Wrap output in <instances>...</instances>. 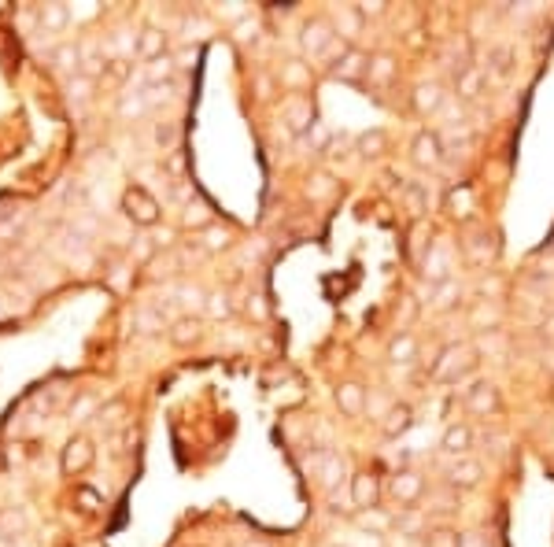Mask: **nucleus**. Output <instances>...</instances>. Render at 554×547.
<instances>
[{
	"label": "nucleus",
	"mask_w": 554,
	"mask_h": 547,
	"mask_svg": "<svg viewBox=\"0 0 554 547\" xmlns=\"http://www.w3.org/2000/svg\"><path fill=\"white\" fill-rule=\"evenodd\" d=\"M459 540H462V533H454L447 525H440L429 533V547H459Z\"/></svg>",
	"instance_id": "26"
},
{
	"label": "nucleus",
	"mask_w": 554,
	"mask_h": 547,
	"mask_svg": "<svg viewBox=\"0 0 554 547\" xmlns=\"http://www.w3.org/2000/svg\"><path fill=\"white\" fill-rule=\"evenodd\" d=\"M411 422H414L411 407H406V404H396V407H388L381 429H384V437H388V440H396V437H403V433L411 429Z\"/></svg>",
	"instance_id": "13"
},
{
	"label": "nucleus",
	"mask_w": 554,
	"mask_h": 547,
	"mask_svg": "<svg viewBox=\"0 0 554 547\" xmlns=\"http://www.w3.org/2000/svg\"><path fill=\"white\" fill-rule=\"evenodd\" d=\"M207 245L211 248H225V245H230V233H225V230H211L207 233Z\"/></svg>",
	"instance_id": "34"
},
{
	"label": "nucleus",
	"mask_w": 554,
	"mask_h": 547,
	"mask_svg": "<svg viewBox=\"0 0 554 547\" xmlns=\"http://www.w3.org/2000/svg\"><path fill=\"white\" fill-rule=\"evenodd\" d=\"M89 411H93V399H78L71 414H89Z\"/></svg>",
	"instance_id": "40"
},
{
	"label": "nucleus",
	"mask_w": 554,
	"mask_h": 547,
	"mask_svg": "<svg viewBox=\"0 0 554 547\" xmlns=\"http://www.w3.org/2000/svg\"><path fill=\"white\" fill-rule=\"evenodd\" d=\"M104 71H107V82H115V86H119V82H126V74H129V67H126L122 59H111V63H104Z\"/></svg>",
	"instance_id": "29"
},
{
	"label": "nucleus",
	"mask_w": 554,
	"mask_h": 547,
	"mask_svg": "<svg viewBox=\"0 0 554 547\" xmlns=\"http://www.w3.org/2000/svg\"><path fill=\"white\" fill-rule=\"evenodd\" d=\"M348 52H351V45H348L344 37H333V45H329V48H325V52H322L318 59H322V63H325V67H329V71H333V67H336V63H340V59H344Z\"/></svg>",
	"instance_id": "25"
},
{
	"label": "nucleus",
	"mask_w": 554,
	"mask_h": 547,
	"mask_svg": "<svg viewBox=\"0 0 554 547\" xmlns=\"http://www.w3.org/2000/svg\"><path fill=\"white\" fill-rule=\"evenodd\" d=\"M318 474H322L325 485H336V481L344 477V459H340V455H325L318 462Z\"/></svg>",
	"instance_id": "24"
},
{
	"label": "nucleus",
	"mask_w": 554,
	"mask_h": 547,
	"mask_svg": "<svg viewBox=\"0 0 554 547\" xmlns=\"http://www.w3.org/2000/svg\"><path fill=\"white\" fill-rule=\"evenodd\" d=\"M336 404H340V411H344L348 418H358L366 411V389H363V384H355V381H344L336 389Z\"/></svg>",
	"instance_id": "11"
},
{
	"label": "nucleus",
	"mask_w": 554,
	"mask_h": 547,
	"mask_svg": "<svg viewBox=\"0 0 554 547\" xmlns=\"http://www.w3.org/2000/svg\"><path fill=\"white\" fill-rule=\"evenodd\" d=\"M89 462H93V447H89V440H71V444H67V452H63V470H67V474H81Z\"/></svg>",
	"instance_id": "15"
},
{
	"label": "nucleus",
	"mask_w": 554,
	"mask_h": 547,
	"mask_svg": "<svg viewBox=\"0 0 554 547\" xmlns=\"http://www.w3.org/2000/svg\"><path fill=\"white\" fill-rule=\"evenodd\" d=\"M336 192V182H333V174H311V182H307V196L311 200H329Z\"/></svg>",
	"instance_id": "21"
},
{
	"label": "nucleus",
	"mask_w": 554,
	"mask_h": 547,
	"mask_svg": "<svg viewBox=\"0 0 554 547\" xmlns=\"http://www.w3.org/2000/svg\"><path fill=\"white\" fill-rule=\"evenodd\" d=\"M459 93H462V96H477V93H481V71H477V67H466V71L459 74Z\"/></svg>",
	"instance_id": "27"
},
{
	"label": "nucleus",
	"mask_w": 554,
	"mask_h": 547,
	"mask_svg": "<svg viewBox=\"0 0 554 547\" xmlns=\"http://www.w3.org/2000/svg\"><path fill=\"white\" fill-rule=\"evenodd\" d=\"M411 155H414V163H418V167H436L440 159H444V144H440L436 134L421 130V134L411 141Z\"/></svg>",
	"instance_id": "5"
},
{
	"label": "nucleus",
	"mask_w": 554,
	"mask_h": 547,
	"mask_svg": "<svg viewBox=\"0 0 554 547\" xmlns=\"http://www.w3.org/2000/svg\"><path fill=\"white\" fill-rule=\"evenodd\" d=\"M388 355H392V363H411L414 355H418V344H414V336H396L392 341V348H388Z\"/></svg>",
	"instance_id": "23"
},
{
	"label": "nucleus",
	"mask_w": 554,
	"mask_h": 547,
	"mask_svg": "<svg viewBox=\"0 0 554 547\" xmlns=\"http://www.w3.org/2000/svg\"><path fill=\"white\" fill-rule=\"evenodd\" d=\"M248 314H255V318H266V314H270L266 303H263V296H252V300H248Z\"/></svg>",
	"instance_id": "36"
},
{
	"label": "nucleus",
	"mask_w": 554,
	"mask_h": 547,
	"mask_svg": "<svg viewBox=\"0 0 554 547\" xmlns=\"http://www.w3.org/2000/svg\"><path fill=\"white\" fill-rule=\"evenodd\" d=\"M155 141H159V144H174V141H177V130H174V126H163V122H159V126H155Z\"/></svg>",
	"instance_id": "33"
},
{
	"label": "nucleus",
	"mask_w": 554,
	"mask_h": 547,
	"mask_svg": "<svg viewBox=\"0 0 554 547\" xmlns=\"http://www.w3.org/2000/svg\"><path fill=\"white\" fill-rule=\"evenodd\" d=\"M207 307H211V314H215V318H225V314H230V296H225V293L211 296V303H207Z\"/></svg>",
	"instance_id": "30"
},
{
	"label": "nucleus",
	"mask_w": 554,
	"mask_h": 547,
	"mask_svg": "<svg viewBox=\"0 0 554 547\" xmlns=\"http://www.w3.org/2000/svg\"><path fill=\"white\" fill-rule=\"evenodd\" d=\"M170 71H174V63L163 56V59H155L152 63V82H159V78H170Z\"/></svg>",
	"instance_id": "32"
},
{
	"label": "nucleus",
	"mask_w": 554,
	"mask_h": 547,
	"mask_svg": "<svg viewBox=\"0 0 554 547\" xmlns=\"http://www.w3.org/2000/svg\"><path fill=\"white\" fill-rule=\"evenodd\" d=\"M492 63H495V71H507L510 63H507V52H502V48H495L492 52Z\"/></svg>",
	"instance_id": "38"
},
{
	"label": "nucleus",
	"mask_w": 554,
	"mask_h": 547,
	"mask_svg": "<svg viewBox=\"0 0 554 547\" xmlns=\"http://www.w3.org/2000/svg\"><path fill=\"white\" fill-rule=\"evenodd\" d=\"M0 547H11V543H8V540H0Z\"/></svg>",
	"instance_id": "43"
},
{
	"label": "nucleus",
	"mask_w": 554,
	"mask_h": 547,
	"mask_svg": "<svg viewBox=\"0 0 554 547\" xmlns=\"http://www.w3.org/2000/svg\"><path fill=\"white\" fill-rule=\"evenodd\" d=\"M137 48H141V56H144V59H152V63H155V59H163V48H167V37H163L159 30H144V34H141V45H137Z\"/></svg>",
	"instance_id": "20"
},
{
	"label": "nucleus",
	"mask_w": 554,
	"mask_h": 547,
	"mask_svg": "<svg viewBox=\"0 0 554 547\" xmlns=\"http://www.w3.org/2000/svg\"><path fill=\"white\" fill-rule=\"evenodd\" d=\"M56 63H59V67H67V71L78 67V48H71V45L59 48V52H56Z\"/></svg>",
	"instance_id": "31"
},
{
	"label": "nucleus",
	"mask_w": 554,
	"mask_h": 547,
	"mask_svg": "<svg viewBox=\"0 0 554 547\" xmlns=\"http://www.w3.org/2000/svg\"><path fill=\"white\" fill-rule=\"evenodd\" d=\"M473 366H477V351L473 348H469V344H451L444 355H440V363L432 366V377L436 381H459Z\"/></svg>",
	"instance_id": "1"
},
{
	"label": "nucleus",
	"mask_w": 554,
	"mask_h": 547,
	"mask_svg": "<svg viewBox=\"0 0 554 547\" xmlns=\"http://www.w3.org/2000/svg\"><path fill=\"white\" fill-rule=\"evenodd\" d=\"M481 477H484V466L477 459H459L454 470H451V485L454 488H477Z\"/></svg>",
	"instance_id": "12"
},
{
	"label": "nucleus",
	"mask_w": 554,
	"mask_h": 547,
	"mask_svg": "<svg viewBox=\"0 0 554 547\" xmlns=\"http://www.w3.org/2000/svg\"><path fill=\"white\" fill-rule=\"evenodd\" d=\"M440 104H444V93H440V86H436V82H429V86H418V89H414V107L421 111V115H429V111H436Z\"/></svg>",
	"instance_id": "18"
},
{
	"label": "nucleus",
	"mask_w": 554,
	"mask_h": 547,
	"mask_svg": "<svg viewBox=\"0 0 554 547\" xmlns=\"http://www.w3.org/2000/svg\"><path fill=\"white\" fill-rule=\"evenodd\" d=\"M89 86H93L89 78H78V82L71 86V93H74V96H89Z\"/></svg>",
	"instance_id": "37"
},
{
	"label": "nucleus",
	"mask_w": 554,
	"mask_h": 547,
	"mask_svg": "<svg viewBox=\"0 0 554 547\" xmlns=\"http://www.w3.org/2000/svg\"><path fill=\"white\" fill-rule=\"evenodd\" d=\"M122 204H126V211H129V218H134V222H144V226H148V222L159 218V204L144 189H126V200Z\"/></svg>",
	"instance_id": "6"
},
{
	"label": "nucleus",
	"mask_w": 554,
	"mask_h": 547,
	"mask_svg": "<svg viewBox=\"0 0 554 547\" xmlns=\"http://www.w3.org/2000/svg\"><path fill=\"white\" fill-rule=\"evenodd\" d=\"M281 115H285V122L292 126V130H307V126H314V107H311L307 96H292V100H285Z\"/></svg>",
	"instance_id": "10"
},
{
	"label": "nucleus",
	"mask_w": 554,
	"mask_h": 547,
	"mask_svg": "<svg viewBox=\"0 0 554 547\" xmlns=\"http://www.w3.org/2000/svg\"><path fill=\"white\" fill-rule=\"evenodd\" d=\"M351 503L358 510H373V507L381 503V485H377V477H373L370 470L351 477Z\"/></svg>",
	"instance_id": "3"
},
{
	"label": "nucleus",
	"mask_w": 554,
	"mask_h": 547,
	"mask_svg": "<svg viewBox=\"0 0 554 547\" xmlns=\"http://www.w3.org/2000/svg\"><path fill=\"white\" fill-rule=\"evenodd\" d=\"M333 74L340 78V82H363V78L370 74V56L358 52V48H351V52L333 67Z\"/></svg>",
	"instance_id": "8"
},
{
	"label": "nucleus",
	"mask_w": 554,
	"mask_h": 547,
	"mask_svg": "<svg viewBox=\"0 0 554 547\" xmlns=\"http://www.w3.org/2000/svg\"><path fill=\"white\" fill-rule=\"evenodd\" d=\"M466 407L473 411V414H481V418L495 414V411H499V392H495V384H488V381H477L473 389L466 392Z\"/></svg>",
	"instance_id": "7"
},
{
	"label": "nucleus",
	"mask_w": 554,
	"mask_h": 547,
	"mask_svg": "<svg viewBox=\"0 0 554 547\" xmlns=\"http://www.w3.org/2000/svg\"><path fill=\"white\" fill-rule=\"evenodd\" d=\"M392 500L399 503V507H414L418 500H421V492H425V481H421L414 470H399L396 477H392Z\"/></svg>",
	"instance_id": "2"
},
{
	"label": "nucleus",
	"mask_w": 554,
	"mask_h": 547,
	"mask_svg": "<svg viewBox=\"0 0 554 547\" xmlns=\"http://www.w3.org/2000/svg\"><path fill=\"white\" fill-rule=\"evenodd\" d=\"M281 86L288 89V93H300V89H307L314 82V71H311V63H300V59H288V63H281Z\"/></svg>",
	"instance_id": "9"
},
{
	"label": "nucleus",
	"mask_w": 554,
	"mask_h": 547,
	"mask_svg": "<svg viewBox=\"0 0 554 547\" xmlns=\"http://www.w3.org/2000/svg\"><path fill=\"white\" fill-rule=\"evenodd\" d=\"M63 19H67V11H63V8H45V23L48 26H63Z\"/></svg>",
	"instance_id": "35"
},
{
	"label": "nucleus",
	"mask_w": 554,
	"mask_h": 547,
	"mask_svg": "<svg viewBox=\"0 0 554 547\" xmlns=\"http://www.w3.org/2000/svg\"><path fill=\"white\" fill-rule=\"evenodd\" d=\"M370 78H373V82H392V78H396V59L388 52L373 56L370 59Z\"/></svg>",
	"instance_id": "22"
},
{
	"label": "nucleus",
	"mask_w": 554,
	"mask_h": 547,
	"mask_svg": "<svg viewBox=\"0 0 554 547\" xmlns=\"http://www.w3.org/2000/svg\"><path fill=\"white\" fill-rule=\"evenodd\" d=\"M134 326H137L141 333H155V329H163V322H159L155 311H137V314H134Z\"/></svg>",
	"instance_id": "28"
},
{
	"label": "nucleus",
	"mask_w": 554,
	"mask_h": 547,
	"mask_svg": "<svg viewBox=\"0 0 554 547\" xmlns=\"http://www.w3.org/2000/svg\"><path fill=\"white\" fill-rule=\"evenodd\" d=\"M63 547H71V543H63Z\"/></svg>",
	"instance_id": "45"
},
{
	"label": "nucleus",
	"mask_w": 554,
	"mask_h": 547,
	"mask_svg": "<svg viewBox=\"0 0 554 547\" xmlns=\"http://www.w3.org/2000/svg\"><path fill=\"white\" fill-rule=\"evenodd\" d=\"M333 37H336V34H333V26H329V23H325V19H311V23H303L300 45H303L311 56H322L325 48L333 45Z\"/></svg>",
	"instance_id": "4"
},
{
	"label": "nucleus",
	"mask_w": 554,
	"mask_h": 547,
	"mask_svg": "<svg viewBox=\"0 0 554 547\" xmlns=\"http://www.w3.org/2000/svg\"><path fill=\"white\" fill-rule=\"evenodd\" d=\"M78 495H81V503H89V510L96 507V495H93V492H78Z\"/></svg>",
	"instance_id": "42"
},
{
	"label": "nucleus",
	"mask_w": 554,
	"mask_h": 547,
	"mask_svg": "<svg viewBox=\"0 0 554 547\" xmlns=\"http://www.w3.org/2000/svg\"><path fill=\"white\" fill-rule=\"evenodd\" d=\"M388 148H392V137H388L384 130H370L358 137V152L363 155H384Z\"/></svg>",
	"instance_id": "19"
},
{
	"label": "nucleus",
	"mask_w": 554,
	"mask_h": 547,
	"mask_svg": "<svg viewBox=\"0 0 554 547\" xmlns=\"http://www.w3.org/2000/svg\"><path fill=\"white\" fill-rule=\"evenodd\" d=\"M200 322L196 318H182V322H174V329H170V341L177 344V348H189V344H196L200 341Z\"/></svg>",
	"instance_id": "17"
},
{
	"label": "nucleus",
	"mask_w": 554,
	"mask_h": 547,
	"mask_svg": "<svg viewBox=\"0 0 554 547\" xmlns=\"http://www.w3.org/2000/svg\"><path fill=\"white\" fill-rule=\"evenodd\" d=\"M425 274H429L432 281H451V252H447L444 245H429Z\"/></svg>",
	"instance_id": "14"
},
{
	"label": "nucleus",
	"mask_w": 554,
	"mask_h": 547,
	"mask_svg": "<svg viewBox=\"0 0 554 547\" xmlns=\"http://www.w3.org/2000/svg\"><path fill=\"white\" fill-rule=\"evenodd\" d=\"M0 314H4V303H0Z\"/></svg>",
	"instance_id": "44"
},
{
	"label": "nucleus",
	"mask_w": 554,
	"mask_h": 547,
	"mask_svg": "<svg viewBox=\"0 0 554 547\" xmlns=\"http://www.w3.org/2000/svg\"><path fill=\"white\" fill-rule=\"evenodd\" d=\"M406 200H411V207H414V215H421V196H418V189H414V185L406 189Z\"/></svg>",
	"instance_id": "39"
},
{
	"label": "nucleus",
	"mask_w": 554,
	"mask_h": 547,
	"mask_svg": "<svg viewBox=\"0 0 554 547\" xmlns=\"http://www.w3.org/2000/svg\"><path fill=\"white\" fill-rule=\"evenodd\" d=\"M459 547H484V543H481L477 536H462V540H459Z\"/></svg>",
	"instance_id": "41"
},
{
	"label": "nucleus",
	"mask_w": 554,
	"mask_h": 547,
	"mask_svg": "<svg viewBox=\"0 0 554 547\" xmlns=\"http://www.w3.org/2000/svg\"><path fill=\"white\" fill-rule=\"evenodd\" d=\"M469 447H473V433H469V425H447L444 429V452L466 455Z\"/></svg>",
	"instance_id": "16"
}]
</instances>
